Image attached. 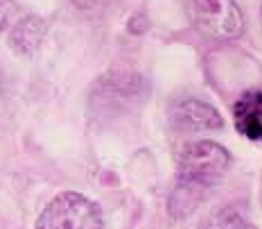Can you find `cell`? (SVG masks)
Returning <instances> with one entry per match:
<instances>
[{
    "label": "cell",
    "mask_w": 262,
    "mask_h": 229,
    "mask_svg": "<svg viewBox=\"0 0 262 229\" xmlns=\"http://www.w3.org/2000/svg\"><path fill=\"white\" fill-rule=\"evenodd\" d=\"M231 168V155L217 141L188 143L179 157L177 188L170 195V214L185 218L204 202L226 177Z\"/></svg>",
    "instance_id": "cell-1"
},
{
    "label": "cell",
    "mask_w": 262,
    "mask_h": 229,
    "mask_svg": "<svg viewBox=\"0 0 262 229\" xmlns=\"http://www.w3.org/2000/svg\"><path fill=\"white\" fill-rule=\"evenodd\" d=\"M34 229H104V220L93 200L75 190H66L48 202Z\"/></svg>",
    "instance_id": "cell-2"
},
{
    "label": "cell",
    "mask_w": 262,
    "mask_h": 229,
    "mask_svg": "<svg viewBox=\"0 0 262 229\" xmlns=\"http://www.w3.org/2000/svg\"><path fill=\"white\" fill-rule=\"evenodd\" d=\"M188 14L208 39L231 41L244 32V14L235 0H188Z\"/></svg>",
    "instance_id": "cell-3"
},
{
    "label": "cell",
    "mask_w": 262,
    "mask_h": 229,
    "mask_svg": "<svg viewBox=\"0 0 262 229\" xmlns=\"http://www.w3.org/2000/svg\"><path fill=\"white\" fill-rule=\"evenodd\" d=\"M167 118L174 132H210L224 127L222 113L199 98H177L170 105Z\"/></svg>",
    "instance_id": "cell-4"
},
{
    "label": "cell",
    "mask_w": 262,
    "mask_h": 229,
    "mask_svg": "<svg viewBox=\"0 0 262 229\" xmlns=\"http://www.w3.org/2000/svg\"><path fill=\"white\" fill-rule=\"evenodd\" d=\"M145 91V82L140 75L136 73H108L104 78L97 80L95 93H93V102H97L104 109L113 107H127L131 102H136Z\"/></svg>",
    "instance_id": "cell-5"
},
{
    "label": "cell",
    "mask_w": 262,
    "mask_h": 229,
    "mask_svg": "<svg viewBox=\"0 0 262 229\" xmlns=\"http://www.w3.org/2000/svg\"><path fill=\"white\" fill-rule=\"evenodd\" d=\"M233 121L242 136L262 143V91H249L233 107Z\"/></svg>",
    "instance_id": "cell-6"
},
{
    "label": "cell",
    "mask_w": 262,
    "mask_h": 229,
    "mask_svg": "<svg viewBox=\"0 0 262 229\" xmlns=\"http://www.w3.org/2000/svg\"><path fill=\"white\" fill-rule=\"evenodd\" d=\"M43 36H46V23H43L39 16H25L23 21H18L14 25L9 41H12V48L16 52L32 54L41 46Z\"/></svg>",
    "instance_id": "cell-7"
},
{
    "label": "cell",
    "mask_w": 262,
    "mask_h": 229,
    "mask_svg": "<svg viewBox=\"0 0 262 229\" xmlns=\"http://www.w3.org/2000/svg\"><path fill=\"white\" fill-rule=\"evenodd\" d=\"M199 229H258V227L239 209H231L228 206V209H220L215 214H210L208 218H204Z\"/></svg>",
    "instance_id": "cell-8"
},
{
    "label": "cell",
    "mask_w": 262,
    "mask_h": 229,
    "mask_svg": "<svg viewBox=\"0 0 262 229\" xmlns=\"http://www.w3.org/2000/svg\"><path fill=\"white\" fill-rule=\"evenodd\" d=\"M70 3H73L77 9H81V12H95V9L104 7L108 0H70Z\"/></svg>",
    "instance_id": "cell-9"
},
{
    "label": "cell",
    "mask_w": 262,
    "mask_h": 229,
    "mask_svg": "<svg viewBox=\"0 0 262 229\" xmlns=\"http://www.w3.org/2000/svg\"><path fill=\"white\" fill-rule=\"evenodd\" d=\"M260 204H262V177H260Z\"/></svg>",
    "instance_id": "cell-10"
}]
</instances>
